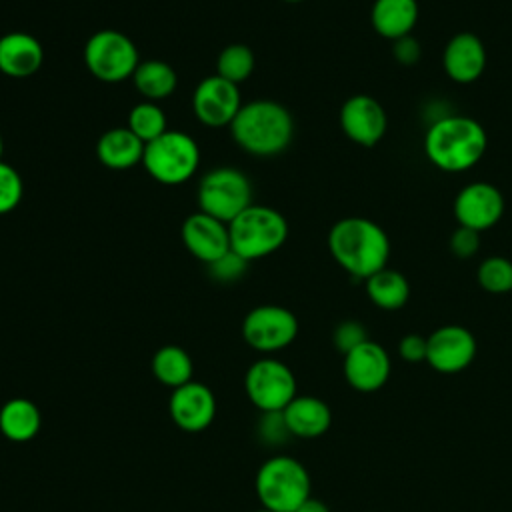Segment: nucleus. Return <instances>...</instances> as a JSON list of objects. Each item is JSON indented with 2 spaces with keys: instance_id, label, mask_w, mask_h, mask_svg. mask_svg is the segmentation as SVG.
Returning <instances> with one entry per match:
<instances>
[{
  "instance_id": "1",
  "label": "nucleus",
  "mask_w": 512,
  "mask_h": 512,
  "mask_svg": "<svg viewBox=\"0 0 512 512\" xmlns=\"http://www.w3.org/2000/svg\"><path fill=\"white\" fill-rule=\"evenodd\" d=\"M328 250L350 276L366 280L386 268L390 238L378 222L364 216H346L330 228Z\"/></svg>"
},
{
  "instance_id": "2",
  "label": "nucleus",
  "mask_w": 512,
  "mask_h": 512,
  "mask_svg": "<svg viewBox=\"0 0 512 512\" xmlns=\"http://www.w3.org/2000/svg\"><path fill=\"white\" fill-rule=\"evenodd\" d=\"M488 136L482 124L470 116H444L424 136L428 160L444 172H464L478 164L486 152Z\"/></svg>"
},
{
  "instance_id": "3",
  "label": "nucleus",
  "mask_w": 512,
  "mask_h": 512,
  "mask_svg": "<svg viewBox=\"0 0 512 512\" xmlns=\"http://www.w3.org/2000/svg\"><path fill=\"white\" fill-rule=\"evenodd\" d=\"M234 142L254 156H276L288 148L294 136L292 114L274 100L242 104L230 124Z\"/></svg>"
},
{
  "instance_id": "4",
  "label": "nucleus",
  "mask_w": 512,
  "mask_h": 512,
  "mask_svg": "<svg viewBox=\"0 0 512 512\" xmlns=\"http://www.w3.org/2000/svg\"><path fill=\"white\" fill-rule=\"evenodd\" d=\"M254 488L262 508L272 512H294L312 496L308 470L300 460L286 454L262 462L256 472Z\"/></svg>"
},
{
  "instance_id": "5",
  "label": "nucleus",
  "mask_w": 512,
  "mask_h": 512,
  "mask_svg": "<svg viewBox=\"0 0 512 512\" xmlns=\"http://www.w3.org/2000/svg\"><path fill=\"white\" fill-rule=\"evenodd\" d=\"M228 232L230 248L252 262L282 248L288 238V222L270 206L250 204L228 224Z\"/></svg>"
},
{
  "instance_id": "6",
  "label": "nucleus",
  "mask_w": 512,
  "mask_h": 512,
  "mask_svg": "<svg viewBox=\"0 0 512 512\" xmlns=\"http://www.w3.org/2000/svg\"><path fill=\"white\" fill-rule=\"evenodd\" d=\"M142 164L162 184H182L194 176L200 164V148L192 136L180 130H166L144 146Z\"/></svg>"
},
{
  "instance_id": "7",
  "label": "nucleus",
  "mask_w": 512,
  "mask_h": 512,
  "mask_svg": "<svg viewBox=\"0 0 512 512\" xmlns=\"http://www.w3.org/2000/svg\"><path fill=\"white\" fill-rule=\"evenodd\" d=\"M252 204L250 178L232 166H220L206 172L198 186V206L226 224Z\"/></svg>"
},
{
  "instance_id": "8",
  "label": "nucleus",
  "mask_w": 512,
  "mask_h": 512,
  "mask_svg": "<svg viewBox=\"0 0 512 512\" xmlns=\"http://www.w3.org/2000/svg\"><path fill=\"white\" fill-rule=\"evenodd\" d=\"M84 62L92 76L102 82L132 78L140 64L136 44L118 30H100L84 46Z\"/></svg>"
},
{
  "instance_id": "9",
  "label": "nucleus",
  "mask_w": 512,
  "mask_h": 512,
  "mask_svg": "<svg viewBox=\"0 0 512 512\" xmlns=\"http://www.w3.org/2000/svg\"><path fill=\"white\" fill-rule=\"evenodd\" d=\"M244 390L260 412H282L298 396L294 372L276 358L256 360L246 370Z\"/></svg>"
},
{
  "instance_id": "10",
  "label": "nucleus",
  "mask_w": 512,
  "mask_h": 512,
  "mask_svg": "<svg viewBox=\"0 0 512 512\" xmlns=\"http://www.w3.org/2000/svg\"><path fill=\"white\" fill-rule=\"evenodd\" d=\"M298 336V320L294 312L278 304H262L252 308L242 322L244 342L258 352H276L294 342Z\"/></svg>"
},
{
  "instance_id": "11",
  "label": "nucleus",
  "mask_w": 512,
  "mask_h": 512,
  "mask_svg": "<svg viewBox=\"0 0 512 512\" xmlns=\"http://www.w3.org/2000/svg\"><path fill=\"white\" fill-rule=\"evenodd\" d=\"M476 350V338L468 328L446 324L428 336L426 362L440 374H458L472 364Z\"/></svg>"
},
{
  "instance_id": "12",
  "label": "nucleus",
  "mask_w": 512,
  "mask_h": 512,
  "mask_svg": "<svg viewBox=\"0 0 512 512\" xmlns=\"http://www.w3.org/2000/svg\"><path fill=\"white\" fill-rule=\"evenodd\" d=\"M242 108L238 84L214 74L198 82L192 94L194 116L212 128L230 126Z\"/></svg>"
},
{
  "instance_id": "13",
  "label": "nucleus",
  "mask_w": 512,
  "mask_h": 512,
  "mask_svg": "<svg viewBox=\"0 0 512 512\" xmlns=\"http://www.w3.org/2000/svg\"><path fill=\"white\" fill-rule=\"evenodd\" d=\"M504 214V196L490 182H472L454 198V216L458 226L484 232L500 222Z\"/></svg>"
},
{
  "instance_id": "14",
  "label": "nucleus",
  "mask_w": 512,
  "mask_h": 512,
  "mask_svg": "<svg viewBox=\"0 0 512 512\" xmlns=\"http://www.w3.org/2000/svg\"><path fill=\"white\" fill-rule=\"evenodd\" d=\"M340 126L352 142L370 148L384 138L388 130V114L376 98L354 94L340 108Z\"/></svg>"
},
{
  "instance_id": "15",
  "label": "nucleus",
  "mask_w": 512,
  "mask_h": 512,
  "mask_svg": "<svg viewBox=\"0 0 512 512\" xmlns=\"http://www.w3.org/2000/svg\"><path fill=\"white\" fill-rule=\"evenodd\" d=\"M168 412L172 422L184 432L206 430L216 416L214 392L196 380L174 388L168 400Z\"/></svg>"
},
{
  "instance_id": "16",
  "label": "nucleus",
  "mask_w": 512,
  "mask_h": 512,
  "mask_svg": "<svg viewBox=\"0 0 512 512\" xmlns=\"http://www.w3.org/2000/svg\"><path fill=\"white\" fill-rule=\"evenodd\" d=\"M392 362L384 346L366 340L344 354V378L358 392H376L390 378Z\"/></svg>"
},
{
  "instance_id": "17",
  "label": "nucleus",
  "mask_w": 512,
  "mask_h": 512,
  "mask_svg": "<svg viewBox=\"0 0 512 512\" xmlns=\"http://www.w3.org/2000/svg\"><path fill=\"white\" fill-rule=\"evenodd\" d=\"M182 242L192 256L210 264L230 250L228 224L198 210L184 220Z\"/></svg>"
},
{
  "instance_id": "18",
  "label": "nucleus",
  "mask_w": 512,
  "mask_h": 512,
  "mask_svg": "<svg viewBox=\"0 0 512 512\" xmlns=\"http://www.w3.org/2000/svg\"><path fill=\"white\" fill-rule=\"evenodd\" d=\"M484 42L472 32L454 34L442 52V68L446 76L458 84L478 80L486 68Z\"/></svg>"
},
{
  "instance_id": "19",
  "label": "nucleus",
  "mask_w": 512,
  "mask_h": 512,
  "mask_svg": "<svg viewBox=\"0 0 512 512\" xmlns=\"http://www.w3.org/2000/svg\"><path fill=\"white\" fill-rule=\"evenodd\" d=\"M44 60L42 44L26 32H10L0 38V72L12 78H26L40 70Z\"/></svg>"
},
{
  "instance_id": "20",
  "label": "nucleus",
  "mask_w": 512,
  "mask_h": 512,
  "mask_svg": "<svg viewBox=\"0 0 512 512\" xmlns=\"http://www.w3.org/2000/svg\"><path fill=\"white\" fill-rule=\"evenodd\" d=\"M282 414L290 434L296 438H318L332 424V410L318 396H296Z\"/></svg>"
},
{
  "instance_id": "21",
  "label": "nucleus",
  "mask_w": 512,
  "mask_h": 512,
  "mask_svg": "<svg viewBox=\"0 0 512 512\" xmlns=\"http://www.w3.org/2000/svg\"><path fill=\"white\" fill-rule=\"evenodd\" d=\"M418 0H374L370 22L374 30L388 40L410 36L418 22Z\"/></svg>"
},
{
  "instance_id": "22",
  "label": "nucleus",
  "mask_w": 512,
  "mask_h": 512,
  "mask_svg": "<svg viewBox=\"0 0 512 512\" xmlns=\"http://www.w3.org/2000/svg\"><path fill=\"white\" fill-rule=\"evenodd\" d=\"M144 146L146 144L128 126L112 128L98 138L96 156L112 170H128L142 162Z\"/></svg>"
},
{
  "instance_id": "23",
  "label": "nucleus",
  "mask_w": 512,
  "mask_h": 512,
  "mask_svg": "<svg viewBox=\"0 0 512 512\" xmlns=\"http://www.w3.org/2000/svg\"><path fill=\"white\" fill-rule=\"evenodd\" d=\"M42 426L40 408L28 398H12L0 408V432L12 442L32 440Z\"/></svg>"
},
{
  "instance_id": "24",
  "label": "nucleus",
  "mask_w": 512,
  "mask_h": 512,
  "mask_svg": "<svg viewBox=\"0 0 512 512\" xmlns=\"http://www.w3.org/2000/svg\"><path fill=\"white\" fill-rule=\"evenodd\" d=\"M366 294L374 306L398 310L410 298V284L402 272L386 266L366 278Z\"/></svg>"
},
{
  "instance_id": "25",
  "label": "nucleus",
  "mask_w": 512,
  "mask_h": 512,
  "mask_svg": "<svg viewBox=\"0 0 512 512\" xmlns=\"http://www.w3.org/2000/svg\"><path fill=\"white\" fill-rule=\"evenodd\" d=\"M150 368H152L154 378L162 386L172 388V390L188 384L192 380V372H194L190 354L176 344H166V346L158 348L152 356Z\"/></svg>"
},
{
  "instance_id": "26",
  "label": "nucleus",
  "mask_w": 512,
  "mask_h": 512,
  "mask_svg": "<svg viewBox=\"0 0 512 512\" xmlns=\"http://www.w3.org/2000/svg\"><path fill=\"white\" fill-rule=\"evenodd\" d=\"M132 80L136 90L150 100H162L170 96L178 84L174 68L164 60L140 62L132 74Z\"/></svg>"
},
{
  "instance_id": "27",
  "label": "nucleus",
  "mask_w": 512,
  "mask_h": 512,
  "mask_svg": "<svg viewBox=\"0 0 512 512\" xmlns=\"http://www.w3.org/2000/svg\"><path fill=\"white\" fill-rule=\"evenodd\" d=\"M128 128L144 142H152L158 136H162L166 128V114L162 112L160 106L152 102H142L136 104L130 114H128Z\"/></svg>"
},
{
  "instance_id": "28",
  "label": "nucleus",
  "mask_w": 512,
  "mask_h": 512,
  "mask_svg": "<svg viewBox=\"0 0 512 512\" xmlns=\"http://www.w3.org/2000/svg\"><path fill=\"white\" fill-rule=\"evenodd\" d=\"M476 280L490 294L512 292V260L504 256H488L476 270Z\"/></svg>"
},
{
  "instance_id": "29",
  "label": "nucleus",
  "mask_w": 512,
  "mask_h": 512,
  "mask_svg": "<svg viewBox=\"0 0 512 512\" xmlns=\"http://www.w3.org/2000/svg\"><path fill=\"white\" fill-rule=\"evenodd\" d=\"M254 70V54L244 44L226 46L216 62V74L238 84L246 80Z\"/></svg>"
},
{
  "instance_id": "30",
  "label": "nucleus",
  "mask_w": 512,
  "mask_h": 512,
  "mask_svg": "<svg viewBox=\"0 0 512 512\" xmlns=\"http://www.w3.org/2000/svg\"><path fill=\"white\" fill-rule=\"evenodd\" d=\"M24 194V182L16 168L0 160V214L12 212Z\"/></svg>"
},
{
  "instance_id": "31",
  "label": "nucleus",
  "mask_w": 512,
  "mask_h": 512,
  "mask_svg": "<svg viewBox=\"0 0 512 512\" xmlns=\"http://www.w3.org/2000/svg\"><path fill=\"white\" fill-rule=\"evenodd\" d=\"M256 434L264 444H284L292 434L286 426L282 412H262L256 424Z\"/></svg>"
},
{
  "instance_id": "32",
  "label": "nucleus",
  "mask_w": 512,
  "mask_h": 512,
  "mask_svg": "<svg viewBox=\"0 0 512 512\" xmlns=\"http://www.w3.org/2000/svg\"><path fill=\"white\" fill-rule=\"evenodd\" d=\"M366 340H370L368 332H366L364 324L358 320H342L334 328V334H332V342H334L336 350L342 354H348L350 350L364 344Z\"/></svg>"
},
{
  "instance_id": "33",
  "label": "nucleus",
  "mask_w": 512,
  "mask_h": 512,
  "mask_svg": "<svg viewBox=\"0 0 512 512\" xmlns=\"http://www.w3.org/2000/svg\"><path fill=\"white\" fill-rule=\"evenodd\" d=\"M248 260L246 258H242L240 254H236L232 248L226 252V254H222L218 260H214V262H210L208 264V272H210V276L212 278H216V280H220V282H232V280H238L244 272H246V268H248Z\"/></svg>"
},
{
  "instance_id": "34",
  "label": "nucleus",
  "mask_w": 512,
  "mask_h": 512,
  "mask_svg": "<svg viewBox=\"0 0 512 512\" xmlns=\"http://www.w3.org/2000/svg\"><path fill=\"white\" fill-rule=\"evenodd\" d=\"M448 244H450V252L456 258H472L480 248V232L466 226H458L452 232Z\"/></svg>"
},
{
  "instance_id": "35",
  "label": "nucleus",
  "mask_w": 512,
  "mask_h": 512,
  "mask_svg": "<svg viewBox=\"0 0 512 512\" xmlns=\"http://www.w3.org/2000/svg\"><path fill=\"white\" fill-rule=\"evenodd\" d=\"M398 352L406 362H426L428 354V338L422 334H406L398 342Z\"/></svg>"
},
{
  "instance_id": "36",
  "label": "nucleus",
  "mask_w": 512,
  "mask_h": 512,
  "mask_svg": "<svg viewBox=\"0 0 512 512\" xmlns=\"http://www.w3.org/2000/svg\"><path fill=\"white\" fill-rule=\"evenodd\" d=\"M392 54H394V58H396L400 64L410 66V64H416V62L420 60L422 50H420V44H418L412 36H404V38L394 40V44H392Z\"/></svg>"
},
{
  "instance_id": "37",
  "label": "nucleus",
  "mask_w": 512,
  "mask_h": 512,
  "mask_svg": "<svg viewBox=\"0 0 512 512\" xmlns=\"http://www.w3.org/2000/svg\"><path fill=\"white\" fill-rule=\"evenodd\" d=\"M294 512H330L328 510V506L324 504V502H320V500H316V498H308L304 504H300Z\"/></svg>"
},
{
  "instance_id": "38",
  "label": "nucleus",
  "mask_w": 512,
  "mask_h": 512,
  "mask_svg": "<svg viewBox=\"0 0 512 512\" xmlns=\"http://www.w3.org/2000/svg\"><path fill=\"white\" fill-rule=\"evenodd\" d=\"M2 152H4V142H2V136H0V160H2Z\"/></svg>"
},
{
  "instance_id": "39",
  "label": "nucleus",
  "mask_w": 512,
  "mask_h": 512,
  "mask_svg": "<svg viewBox=\"0 0 512 512\" xmlns=\"http://www.w3.org/2000/svg\"><path fill=\"white\" fill-rule=\"evenodd\" d=\"M254 512H272V510H266V508H260V510H254Z\"/></svg>"
},
{
  "instance_id": "40",
  "label": "nucleus",
  "mask_w": 512,
  "mask_h": 512,
  "mask_svg": "<svg viewBox=\"0 0 512 512\" xmlns=\"http://www.w3.org/2000/svg\"><path fill=\"white\" fill-rule=\"evenodd\" d=\"M286 2H302V0H286Z\"/></svg>"
}]
</instances>
